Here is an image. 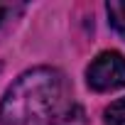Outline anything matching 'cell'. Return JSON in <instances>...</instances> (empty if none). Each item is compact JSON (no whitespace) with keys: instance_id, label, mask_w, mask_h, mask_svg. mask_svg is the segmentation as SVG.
<instances>
[{"instance_id":"cell-4","label":"cell","mask_w":125,"mask_h":125,"mask_svg":"<svg viewBox=\"0 0 125 125\" xmlns=\"http://www.w3.org/2000/svg\"><path fill=\"white\" fill-rule=\"evenodd\" d=\"M103 123L105 125H125V98L113 101L103 110Z\"/></svg>"},{"instance_id":"cell-2","label":"cell","mask_w":125,"mask_h":125,"mask_svg":"<svg viewBox=\"0 0 125 125\" xmlns=\"http://www.w3.org/2000/svg\"><path fill=\"white\" fill-rule=\"evenodd\" d=\"M88 88L98 93H110L125 86V56L115 49L101 52L86 69Z\"/></svg>"},{"instance_id":"cell-1","label":"cell","mask_w":125,"mask_h":125,"mask_svg":"<svg viewBox=\"0 0 125 125\" xmlns=\"http://www.w3.org/2000/svg\"><path fill=\"white\" fill-rule=\"evenodd\" d=\"M71 108L66 76L54 66H34L5 91L0 125H61Z\"/></svg>"},{"instance_id":"cell-5","label":"cell","mask_w":125,"mask_h":125,"mask_svg":"<svg viewBox=\"0 0 125 125\" xmlns=\"http://www.w3.org/2000/svg\"><path fill=\"white\" fill-rule=\"evenodd\" d=\"M8 12H10V5H3V3H0V25L5 22V17H8Z\"/></svg>"},{"instance_id":"cell-3","label":"cell","mask_w":125,"mask_h":125,"mask_svg":"<svg viewBox=\"0 0 125 125\" xmlns=\"http://www.w3.org/2000/svg\"><path fill=\"white\" fill-rule=\"evenodd\" d=\"M105 12H108L110 27L125 39V0H110L105 5Z\"/></svg>"}]
</instances>
